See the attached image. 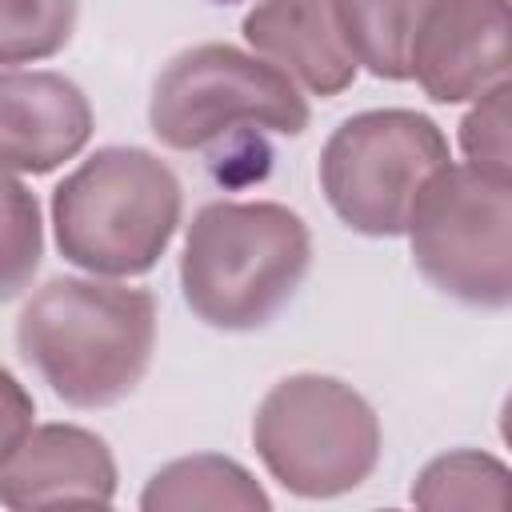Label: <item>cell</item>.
<instances>
[{
	"mask_svg": "<svg viewBox=\"0 0 512 512\" xmlns=\"http://www.w3.org/2000/svg\"><path fill=\"white\" fill-rule=\"evenodd\" d=\"M448 164L444 132L408 108L348 116L320 152L332 212L364 236H400L432 172Z\"/></svg>",
	"mask_w": 512,
	"mask_h": 512,
	"instance_id": "cell-7",
	"label": "cell"
},
{
	"mask_svg": "<svg viewBox=\"0 0 512 512\" xmlns=\"http://www.w3.org/2000/svg\"><path fill=\"white\" fill-rule=\"evenodd\" d=\"M508 64V0H432L408 48V76L436 104L508 84Z\"/></svg>",
	"mask_w": 512,
	"mask_h": 512,
	"instance_id": "cell-8",
	"label": "cell"
},
{
	"mask_svg": "<svg viewBox=\"0 0 512 512\" xmlns=\"http://www.w3.org/2000/svg\"><path fill=\"white\" fill-rule=\"evenodd\" d=\"M116 496L108 444L76 424H40L0 460V504L28 508H104Z\"/></svg>",
	"mask_w": 512,
	"mask_h": 512,
	"instance_id": "cell-9",
	"label": "cell"
},
{
	"mask_svg": "<svg viewBox=\"0 0 512 512\" xmlns=\"http://www.w3.org/2000/svg\"><path fill=\"white\" fill-rule=\"evenodd\" d=\"M412 500L420 508H432V512H444V508L508 512L512 508V476L496 456L464 448V452L436 456L420 472Z\"/></svg>",
	"mask_w": 512,
	"mask_h": 512,
	"instance_id": "cell-14",
	"label": "cell"
},
{
	"mask_svg": "<svg viewBox=\"0 0 512 512\" xmlns=\"http://www.w3.org/2000/svg\"><path fill=\"white\" fill-rule=\"evenodd\" d=\"M92 136L88 96L60 72H0V168L52 172Z\"/></svg>",
	"mask_w": 512,
	"mask_h": 512,
	"instance_id": "cell-10",
	"label": "cell"
},
{
	"mask_svg": "<svg viewBox=\"0 0 512 512\" xmlns=\"http://www.w3.org/2000/svg\"><path fill=\"white\" fill-rule=\"evenodd\" d=\"M244 40L312 96H336L356 80L332 0H260L244 16Z\"/></svg>",
	"mask_w": 512,
	"mask_h": 512,
	"instance_id": "cell-11",
	"label": "cell"
},
{
	"mask_svg": "<svg viewBox=\"0 0 512 512\" xmlns=\"http://www.w3.org/2000/svg\"><path fill=\"white\" fill-rule=\"evenodd\" d=\"M312 260L304 220L284 204H208L184 236L188 308L224 332L264 328L300 288Z\"/></svg>",
	"mask_w": 512,
	"mask_h": 512,
	"instance_id": "cell-2",
	"label": "cell"
},
{
	"mask_svg": "<svg viewBox=\"0 0 512 512\" xmlns=\"http://www.w3.org/2000/svg\"><path fill=\"white\" fill-rule=\"evenodd\" d=\"M212 4H236V0H212Z\"/></svg>",
	"mask_w": 512,
	"mask_h": 512,
	"instance_id": "cell-19",
	"label": "cell"
},
{
	"mask_svg": "<svg viewBox=\"0 0 512 512\" xmlns=\"http://www.w3.org/2000/svg\"><path fill=\"white\" fill-rule=\"evenodd\" d=\"M76 24V0H0V64L56 56Z\"/></svg>",
	"mask_w": 512,
	"mask_h": 512,
	"instance_id": "cell-16",
	"label": "cell"
},
{
	"mask_svg": "<svg viewBox=\"0 0 512 512\" xmlns=\"http://www.w3.org/2000/svg\"><path fill=\"white\" fill-rule=\"evenodd\" d=\"M44 256V232H40V208L36 196L0 168V304L20 296Z\"/></svg>",
	"mask_w": 512,
	"mask_h": 512,
	"instance_id": "cell-15",
	"label": "cell"
},
{
	"mask_svg": "<svg viewBox=\"0 0 512 512\" xmlns=\"http://www.w3.org/2000/svg\"><path fill=\"white\" fill-rule=\"evenodd\" d=\"M180 224V180L144 148H100L52 192L56 248L92 276L148 272Z\"/></svg>",
	"mask_w": 512,
	"mask_h": 512,
	"instance_id": "cell-3",
	"label": "cell"
},
{
	"mask_svg": "<svg viewBox=\"0 0 512 512\" xmlns=\"http://www.w3.org/2000/svg\"><path fill=\"white\" fill-rule=\"evenodd\" d=\"M140 508L148 512H188V508H236V512H264L268 496L264 488L228 456H188L160 468Z\"/></svg>",
	"mask_w": 512,
	"mask_h": 512,
	"instance_id": "cell-12",
	"label": "cell"
},
{
	"mask_svg": "<svg viewBox=\"0 0 512 512\" xmlns=\"http://www.w3.org/2000/svg\"><path fill=\"white\" fill-rule=\"evenodd\" d=\"M252 444L288 492L324 500L372 476L380 460V420L344 380L288 376L260 400Z\"/></svg>",
	"mask_w": 512,
	"mask_h": 512,
	"instance_id": "cell-4",
	"label": "cell"
},
{
	"mask_svg": "<svg viewBox=\"0 0 512 512\" xmlns=\"http://www.w3.org/2000/svg\"><path fill=\"white\" fill-rule=\"evenodd\" d=\"M508 84L476 96V108L460 124V148L476 172L508 180Z\"/></svg>",
	"mask_w": 512,
	"mask_h": 512,
	"instance_id": "cell-17",
	"label": "cell"
},
{
	"mask_svg": "<svg viewBox=\"0 0 512 512\" xmlns=\"http://www.w3.org/2000/svg\"><path fill=\"white\" fill-rule=\"evenodd\" d=\"M432 0H332L356 64L380 80H408V48Z\"/></svg>",
	"mask_w": 512,
	"mask_h": 512,
	"instance_id": "cell-13",
	"label": "cell"
},
{
	"mask_svg": "<svg viewBox=\"0 0 512 512\" xmlns=\"http://www.w3.org/2000/svg\"><path fill=\"white\" fill-rule=\"evenodd\" d=\"M32 428V396L20 388V380L0 368V460L24 440Z\"/></svg>",
	"mask_w": 512,
	"mask_h": 512,
	"instance_id": "cell-18",
	"label": "cell"
},
{
	"mask_svg": "<svg viewBox=\"0 0 512 512\" xmlns=\"http://www.w3.org/2000/svg\"><path fill=\"white\" fill-rule=\"evenodd\" d=\"M148 124L164 148L196 152L236 128L300 136L308 100L276 64L232 44H196L160 72Z\"/></svg>",
	"mask_w": 512,
	"mask_h": 512,
	"instance_id": "cell-6",
	"label": "cell"
},
{
	"mask_svg": "<svg viewBox=\"0 0 512 512\" xmlns=\"http://www.w3.org/2000/svg\"><path fill=\"white\" fill-rule=\"evenodd\" d=\"M420 276L472 308L512 300V184L472 164H444L420 188L408 224Z\"/></svg>",
	"mask_w": 512,
	"mask_h": 512,
	"instance_id": "cell-5",
	"label": "cell"
},
{
	"mask_svg": "<svg viewBox=\"0 0 512 512\" xmlns=\"http://www.w3.org/2000/svg\"><path fill=\"white\" fill-rule=\"evenodd\" d=\"M16 348L64 404H120L152 364L156 300L144 288L56 276L24 304Z\"/></svg>",
	"mask_w": 512,
	"mask_h": 512,
	"instance_id": "cell-1",
	"label": "cell"
}]
</instances>
